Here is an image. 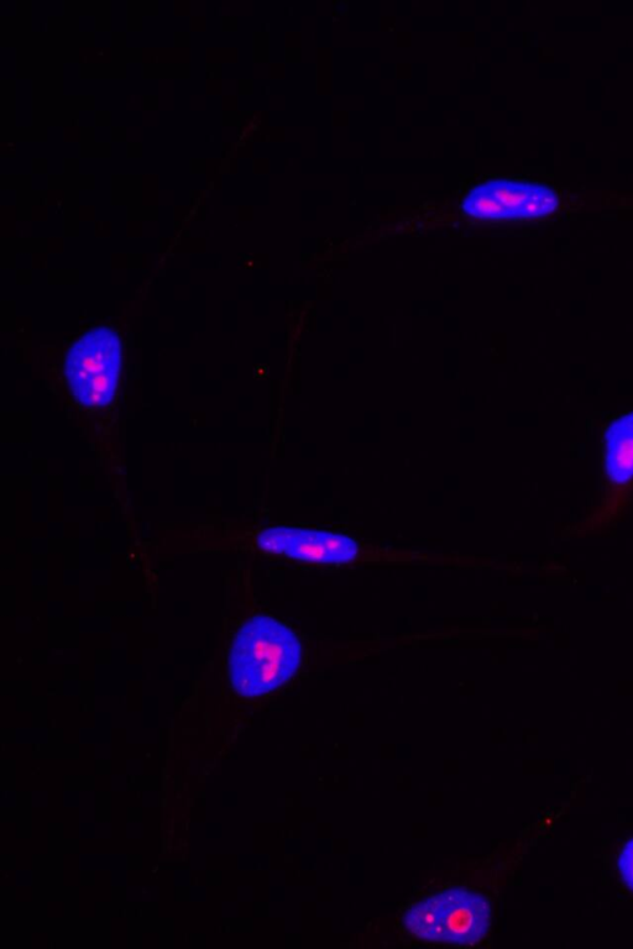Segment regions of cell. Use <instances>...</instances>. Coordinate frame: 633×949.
<instances>
[{
  "mask_svg": "<svg viewBox=\"0 0 633 949\" xmlns=\"http://www.w3.org/2000/svg\"><path fill=\"white\" fill-rule=\"evenodd\" d=\"M302 663L300 639L269 616L250 618L229 650V679L238 695L260 697L294 678Z\"/></svg>",
  "mask_w": 633,
  "mask_h": 949,
  "instance_id": "6da1fadb",
  "label": "cell"
},
{
  "mask_svg": "<svg viewBox=\"0 0 633 949\" xmlns=\"http://www.w3.org/2000/svg\"><path fill=\"white\" fill-rule=\"evenodd\" d=\"M493 910L485 895L452 886L425 896L406 910L401 926L416 940L474 946L491 928Z\"/></svg>",
  "mask_w": 633,
  "mask_h": 949,
  "instance_id": "7a4b0ae2",
  "label": "cell"
},
{
  "mask_svg": "<svg viewBox=\"0 0 633 949\" xmlns=\"http://www.w3.org/2000/svg\"><path fill=\"white\" fill-rule=\"evenodd\" d=\"M122 370V339L114 330L96 328L67 351L64 374L77 402L103 408L114 400Z\"/></svg>",
  "mask_w": 633,
  "mask_h": 949,
  "instance_id": "3957f363",
  "label": "cell"
},
{
  "mask_svg": "<svg viewBox=\"0 0 633 949\" xmlns=\"http://www.w3.org/2000/svg\"><path fill=\"white\" fill-rule=\"evenodd\" d=\"M258 545L266 553L318 565L348 564L359 553L358 543L343 534L285 526L265 529Z\"/></svg>",
  "mask_w": 633,
  "mask_h": 949,
  "instance_id": "277c9868",
  "label": "cell"
},
{
  "mask_svg": "<svg viewBox=\"0 0 633 949\" xmlns=\"http://www.w3.org/2000/svg\"><path fill=\"white\" fill-rule=\"evenodd\" d=\"M606 473L615 484L633 479V411L615 419L604 437Z\"/></svg>",
  "mask_w": 633,
  "mask_h": 949,
  "instance_id": "5b68a950",
  "label": "cell"
},
{
  "mask_svg": "<svg viewBox=\"0 0 633 949\" xmlns=\"http://www.w3.org/2000/svg\"><path fill=\"white\" fill-rule=\"evenodd\" d=\"M484 186L510 212L512 219H521L522 209L537 183L499 180L486 182Z\"/></svg>",
  "mask_w": 633,
  "mask_h": 949,
  "instance_id": "8992f818",
  "label": "cell"
},
{
  "mask_svg": "<svg viewBox=\"0 0 633 949\" xmlns=\"http://www.w3.org/2000/svg\"><path fill=\"white\" fill-rule=\"evenodd\" d=\"M463 211L480 220L512 219L511 214L484 185L473 188L464 199Z\"/></svg>",
  "mask_w": 633,
  "mask_h": 949,
  "instance_id": "52a82bcc",
  "label": "cell"
},
{
  "mask_svg": "<svg viewBox=\"0 0 633 949\" xmlns=\"http://www.w3.org/2000/svg\"><path fill=\"white\" fill-rule=\"evenodd\" d=\"M557 193L547 186L537 185L521 212V219H541L557 211Z\"/></svg>",
  "mask_w": 633,
  "mask_h": 949,
  "instance_id": "ba28073f",
  "label": "cell"
},
{
  "mask_svg": "<svg viewBox=\"0 0 633 949\" xmlns=\"http://www.w3.org/2000/svg\"><path fill=\"white\" fill-rule=\"evenodd\" d=\"M617 869L627 888L633 891V838L622 848L617 858Z\"/></svg>",
  "mask_w": 633,
  "mask_h": 949,
  "instance_id": "9c48e42d",
  "label": "cell"
}]
</instances>
